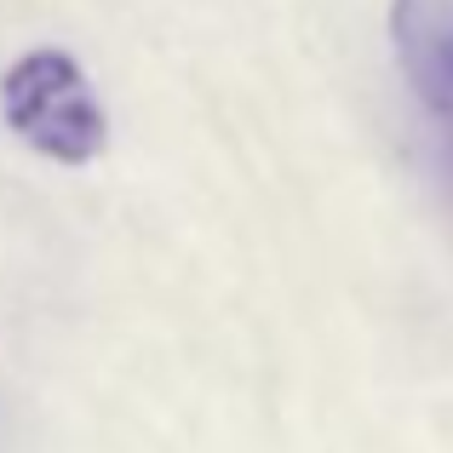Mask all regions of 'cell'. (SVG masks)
Masks as SVG:
<instances>
[{
	"mask_svg": "<svg viewBox=\"0 0 453 453\" xmlns=\"http://www.w3.org/2000/svg\"><path fill=\"white\" fill-rule=\"evenodd\" d=\"M436 138H442V166H448V178H453V110L436 121Z\"/></svg>",
	"mask_w": 453,
	"mask_h": 453,
	"instance_id": "cell-3",
	"label": "cell"
},
{
	"mask_svg": "<svg viewBox=\"0 0 453 453\" xmlns=\"http://www.w3.org/2000/svg\"><path fill=\"white\" fill-rule=\"evenodd\" d=\"M390 52L408 98L442 121L453 110V0H390Z\"/></svg>",
	"mask_w": 453,
	"mask_h": 453,
	"instance_id": "cell-2",
	"label": "cell"
},
{
	"mask_svg": "<svg viewBox=\"0 0 453 453\" xmlns=\"http://www.w3.org/2000/svg\"><path fill=\"white\" fill-rule=\"evenodd\" d=\"M0 115L35 155L81 166L104 150V104L64 46H35L0 75Z\"/></svg>",
	"mask_w": 453,
	"mask_h": 453,
	"instance_id": "cell-1",
	"label": "cell"
}]
</instances>
